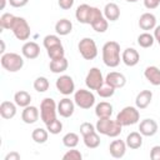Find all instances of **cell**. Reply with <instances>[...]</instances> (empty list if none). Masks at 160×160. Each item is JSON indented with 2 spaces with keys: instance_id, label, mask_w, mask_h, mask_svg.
<instances>
[{
  "instance_id": "1",
  "label": "cell",
  "mask_w": 160,
  "mask_h": 160,
  "mask_svg": "<svg viewBox=\"0 0 160 160\" xmlns=\"http://www.w3.org/2000/svg\"><path fill=\"white\" fill-rule=\"evenodd\" d=\"M102 61L109 68L119 66L121 61L120 56V45L116 41H108L102 46Z\"/></svg>"
},
{
  "instance_id": "2",
  "label": "cell",
  "mask_w": 160,
  "mask_h": 160,
  "mask_svg": "<svg viewBox=\"0 0 160 160\" xmlns=\"http://www.w3.org/2000/svg\"><path fill=\"white\" fill-rule=\"evenodd\" d=\"M95 128H96V131L99 134L109 136V138H118L122 131V125L116 119L111 120L110 118L99 119L96 121Z\"/></svg>"
},
{
  "instance_id": "3",
  "label": "cell",
  "mask_w": 160,
  "mask_h": 160,
  "mask_svg": "<svg viewBox=\"0 0 160 160\" xmlns=\"http://www.w3.org/2000/svg\"><path fill=\"white\" fill-rule=\"evenodd\" d=\"M1 66L9 71V72H16L22 69L24 66V59L21 55L16 52H5L1 55Z\"/></svg>"
},
{
  "instance_id": "4",
  "label": "cell",
  "mask_w": 160,
  "mask_h": 160,
  "mask_svg": "<svg viewBox=\"0 0 160 160\" xmlns=\"http://www.w3.org/2000/svg\"><path fill=\"white\" fill-rule=\"evenodd\" d=\"M56 112H58V105L54 99L51 98H45L41 104H40V118L45 125L50 124L56 119Z\"/></svg>"
},
{
  "instance_id": "5",
  "label": "cell",
  "mask_w": 160,
  "mask_h": 160,
  "mask_svg": "<svg viewBox=\"0 0 160 160\" xmlns=\"http://www.w3.org/2000/svg\"><path fill=\"white\" fill-rule=\"evenodd\" d=\"M116 120L122 126L135 125L140 120V112H139V110H138L136 106H125L116 115Z\"/></svg>"
},
{
  "instance_id": "6",
  "label": "cell",
  "mask_w": 160,
  "mask_h": 160,
  "mask_svg": "<svg viewBox=\"0 0 160 160\" xmlns=\"http://www.w3.org/2000/svg\"><path fill=\"white\" fill-rule=\"evenodd\" d=\"M10 30L12 31L14 36H15L18 40H21V41H26V40L30 38V34H31L30 25H29L28 21H26L24 18H21V16H15L14 22H12Z\"/></svg>"
},
{
  "instance_id": "7",
  "label": "cell",
  "mask_w": 160,
  "mask_h": 160,
  "mask_svg": "<svg viewBox=\"0 0 160 160\" xmlns=\"http://www.w3.org/2000/svg\"><path fill=\"white\" fill-rule=\"evenodd\" d=\"M74 101L75 105L79 106L80 109L88 110L94 106L95 104V95L91 92V90H85V89H79L74 92Z\"/></svg>"
},
{
  "instance_id": "8",
  "label": "cell",
  "mask_w": 160,
  "mask_h": 160,
  "mask_svg": "<svg viewBox=\"0 0 160 160\" xmlns=\"http://www.w3.org/2000/svg\"><path fill=\"white\" fill-rule=\"evenodd\" d=\"M78 49H79L80 55L85 60H92L98 56V46H96V42L91 38L81 39L78 44Z\"/></svg>"
},
{
  "instance_id": "9",
  "label": "cell",
  "mask_w": 160,
  "mask_h": 160,
  "mask_svg": "<svg viewBox=\"0 0 160 160\" xmlns=\"http://www.w3.org/2000/svg\"><path fill=\"white\" fill-rule=\"evenodd\" d=\"M105 82V79L102 78V72L98 68H91L85 78V84L88 89L90 90H98L102 84Z\"/></svg>"
},
{
  "instance_id": "10",
  "label": "cell",
  "mask_w": 160,
  "mask_h": 160,
  "mask_svg": "<svg viewBox=\"0 0 160 160\" xmlns=\"http://www.w3.org/2000/svg\"><path fill=\"white\" fill-rule=\"evenodd\" d=\"M55 86H56L58 91L65 96L75 92V82L70 75H60L56 79Z\"/></svg>"
},
{
  "instance_id": "11",
  "label": "cell",
  "mask_w": 160,
  "mask_h": 160,
  "mask_svg": "<svg viewBox=\"0 0 160 160\" xmlns=\"http://www.w3.org/2000/svg\"><path fill=\"white\" fill-rule=\"evenodd\" d=\"M158 122L154 119H144L139 124V132L142 136H154L158 132Z\"/></svg>"
},
{
  "instance_id": "12",
  "label": "cell",
  "mask_w": 160,
  "mask_h": 160,
  "mask_svg": "<svg viewBox=\"0 0 160 160\" xmlns=\"http://www.w3.org/2000/svg\"><path fill=\"white\" fill-rule=\"evenodd\" d=\"M75 111V101L69 98H64L58 104V114L62 118H70Z\"/></svg>"
},
{
  "instance_id": "13",
  "label": "cell",
  "mask_w": 160,
  "mask_h": 160,
  "mask_svg": "<svg viewBox=\"0 0 160 160\" xmlns=\"http://www.w3.org/2000/svg\"><path fill=\"white\" fill-rule=\"evenodd\" d=\"M121 61L126 66L132 68V66L138 65V62L140 61V55H139L138 50H135L134 48H126L121 54Z\"/></svg>"
},
{
  "instance_id": "14",
  "label": "cell",
  "mask_w": 160,
  "mask_h": 160,
  "mask_svg": "<svg viewBox=\"0 0 160 160\" xmlns=\"http://www.w3.org/2000/svg\"><path fill=\"white\" fill-rule=\"evenodd\" d=\"M105 82L109 84L110 86H112L114 89H121L125 86L126 84V78L124 74L118 72V71H111L106 75L105 78Z\"/></svg>"
},
{
  "instance_id": "15",
  "label": "cell",
  "mask_w": 160,
  "mask_h": 160,
  "mask_svg": "<svg viewBox=\"0 0 160 160\" xmlns=\"http://www.w3.org/2000/svg\"><path fill=\"white\" fill-rule=\"evenodd\" d=\"M21 54L29 60H34L40 55V46L35 41H26L21 48Z\"/></svg>"
},
{
  "instance_id": "16",
  "label": "cell",
  "mask_w": 160,
  "mask_h": 160,
  "mask_svg": "<svg viewBox=\"0 0 160 160\" xmlns=\"http://www.w3.org/2000/svg\"><path fill=\"white\" fill-rule=\"evenodd\" d=\"M39 116H40L39 109L36 106H32V105L24 108V110L21 112V120L25 124H35L39 120Z\"/></svg>"
},
{
  "instance_id": "17",
  "label": "cell",
  "mask_w": 160,
  "mask_h": 160,
  "mask_svg": "<svg viewBox=\"0 0 160 160\" xmlns=\"http://www.w3.org/2000/svg\"><path fill=\"white\" fill-rule=\"evenodd\" d=\"M126 142L122 140H114L109 145V152L115 159H121L126 152Z\"/></svg>"
},
{
  "instance_id": "18",
  "label": "cell",
  "mask_w": 160,
  "mask_h": 160,
  "mask_svg": "<svg viewBox=\"0 0 160 160\" xmlns=\"http://www.w3.org/2000/svg\"><path fill=\"white\" fill-rule=\"evenodd\" d=\"M156 26V16L151 12H144L140 18H139V28L141 30L149 31V30H154Z\"/></svg>"
},
{
  "instance_id": "19",
  "label": "cell",
  "mask_w": 160,
  "mask_h": 160,
  "mask_svg": "<svg viewBox=\"0 0 160 160\" xmlns=\"http://www.w3.org/2000/svg\"><path fill=\"white\" fill-rule=\"evenodd\" d=\"M151 100H152V92L150 90H142L135 98V106L140 110H144L150 105Z\"/></svg>"
},
{
  "instance_id": "20",
  "label": "cell",
  "mask_w": 160,
  "mask_h": 160,
  "mask_svg": "<svg viewBox=\"0 0 160 160\" xmlns=\"http://www.w3.org/2000/svg\"><path fill=\"white\" fill-rule=\"evenodd\" d=\"M144 76L151 85H154V86H159L160 85V69L158 66L150 65V66L145 68Z\"/></svg>"
},
{
  "instance_id": "21",
  "label": "cell",
  "mask_w": 160,
  "mask_h": 160,
  "mask_svg": "<svg viewBox=\"0 0 160 160\" xmlns=\"http://www.w3.org/2000/svg\"><path fill=\"white\" fill-rule=\"evenodd\" d=\"M16 104L11 101H2L0 104V115L5 120H10L16 115Z\"/></svg>"
},
{
  "instance_id": "22",
  "label": "cell",
  "mask_w": 160,
  "mask_h": 160,
  "mask_svg": "<svg viewBox=\"0 0 160 160\" xmlns=\"http://www.w3.org/2000/svg\"><path fill=\"white\" fill-rule=\"evenodd\" d=\"M102 14L108 21H116L120 18V8L115 2H108L104 6Z\"/></svg>"
},
{
  "instance_id": "23",
  "label": "cell",
  "mask_w": 160,
  "mask_h": 160,
  "mask_svg": "<svg viewBox=\"0 0 160 160\" xmlns=\"http://www.w3.org/2000/svg\"><path fill=\"white\" fill-rule=\"evenodd\" d=\"M126 146L132 149V150H138L142 146V135L139 131H132L126 136Z\"/></svg>"
},
{
  "instance_id": "24",
  "label": "cell",
  "mask_w": 160,
  "mask_h": 160,
  "mask_svg": "<svg viewBox=\"0 0 160 160\" xmlns=\"http://www.w3.org/2000/svg\"><path fill=\"white\" fill-rule=\"evenodd\" d=\"M55 31L60 36H66L72 31V22L68 19H60L55 24Z\"/></svg>"
},
{
  "instance_id": "25",
  "label": "cell",
  "mask_w": 160,
  "mask_h": 160,
  "mask_svg": "<svg viewBox=\"0 0 160 160\" xmlns=\"http://www.w3.org/2000/svg\"><path fill=\"white\" fill-rule=\"evenodd\" d=\"M91 6L88 4H81L76 8L75 18L80 24H89V15H90Z\"/></svg>"
},
{
  "instance_id": "26",
  "label": "cell",
  "mask_w": 160,
  "mask_h": 160,
  "mask_svg": "<svg viewBox=\"0 0 160 160\" xmlns=\"http://www.w3.org/2000/svg\"><path fill=\"white\" fill-rule=\"evenodd\" d=\"M95 115L99 119L110 118L112 115V105L106 101H101L95 106Z\"/></svg>"
},
{
  "instance_id": "27",
  "label": "cell",
  "mask_w": 160,
  "mask_h": 160,
  "mask_svg": "<svg viewBox=\"0 0 160 160\" xmlns=\"http://www.w3.org/2000/svg\"><path fill=\"white\" fill-rule=\"evenodd\" d=\"M68 66H69V61H68V59L65 56L61 58V59L51 60L50 64H49L50 71L54 72V74H61V72H64L65 70H68Z\"/></svg>"
},
{
  "instance_id": "28",
  "label": "cell",
  "mask_w": 160,
  "mask_h": 160,
  "mask_svg": "<svg viewBox=\"0 0 160 160\" xmlns=\"http://www.w3.org/2000/svg\"><path fill=\"white\" fill-rule=\"evenodd\" d=\"M14 102L20 108H26L31 102V95L25 90H19L14 95Z\"/></svg>"
},
{
  "instance_id": "29",
  "label": "cell",
  "mask_w": 160,
  "mask_h": 160,
  "mask_svg": "<svg viewBox=\"0 0 160 160\" xmlns=\"http://www.w3.org/2000/svg\"><path fill=\"white\" fill-rule=\"evenodd\" d=\"M31 139L36 142V144H45L49 139V131L48 129H42V128H36L32 130L31 132Z\"/></svg>"
},
{
  "instance_id": "30",
  "label": "cell",
  "mask_w": 160,
  "mask_h": 160,
  "mask_svg": "<svg viewBox=\"0 0 160 160\" xmlns=\"http://www.w3.org/2000/svg\"><path fill=\"white\" fill-rule=\"evenodd\" d=\"M82 140L88 149H96L100 145V136H99L98 131H94V132H90V134L82 136Z\"/></svg>"
},
{
  "instance_id": "31",
  "label": "cell",
  "mask_w": 160,
  "mask_h": 160,
  "mask_svg": "<svg viewBox=\"0 0 160 160\" xmlns=\"http://www.w3.org/2000/svg\"><path fill=\"white\" fill-rule=\"evenodd\" d=\"M154 42H155L154 35L149 34L148 31H145V32H142V34H140V35L138 36V45H139L140 48H144V49L151 48V46L154 45Z\"/></svg>"
},
{
  "instance_id": "32",
  "label": "cell",
  "mask_w": 160,
  "mask_h": 160,
  "mask_svg": "<svg viewBox=\"0 0 160 160\" xmlns=\"http://www.w3.org/2000/svg\"><path fill=\"white\" fill-rule=\"evenodd\" d=\"M79 144V135L75 132H68L62 136V145L71 149Z\"/></svg>"
},
{
  "instance_id": "33",
  "label": "cell",
  "mask_w": 160,
  "mask_h": 160,
  "mask_svg": "<svg viewBox=\"0 0 160 160\" xmlns=\"http://www.w3.org/2000/svg\"><path fill=\"white\" fill-rule=\"evenodd\" d=\"M46 51H48V56H49L51 60L61 59V58H64V56H65V50H64L62 44L56 45V46H52V48L48 49Z\"/></svg>"
},
{
  "instance_id": "34",
  "label": "cell",
  "mask_w": 160,
  "mask_h": 160,
  "mask_svg": "<svg viewBox=\"0 0 160 160\" xmlns=\"http://www.w3.org/2000/svg\"><path fill=\"white\" fill-rule=\"evenodd\" d=\"M49 86H50V82L45 76H38L34 80V89L38 92H45L49 89Z\"/></svg>"
},
{
  "instance_id": "35",
  "label": "cell",
  "mask_w": 160,
  "mask_h": 160,
  "mask_svg": "<svg viewBox=\"0 0 160 160\" xmlns=\"http://www.w3.org/2000/svg\"><path fill=\"white\" fill-rule=\"evenodd\" d=\"M115 90L116 89H114L112 86H110L109 84H106V82H104L98 90H96V92H98V95L100 96V98H104V99H108V98H111L114 94H115Z\"/></svg>"
},
{
  "instance_id": "36",
  "label": "cell",
  "mask_w": 160,
  "mask_h": 160,
  "mask_svg": "<svg viewBox=\"0 0 160 160\" xmlns=\"http://www.w3.org/2000/svg\"><path fill=\"white\" fill-rule=\"evenodd\" d=\"M14 19H15V15H12L10 12H4L0 16V28L5 29V30H10V28L14 22Z\"/></svg>"
},
{
  "instance_id": "37",
  "label": "cell",
  "mask_w": 160,
  "mask_h": 160,
  "mask_svg": "<svg viewBox=\"0 0 160 160\" xmlns=\"http://www.w3.org/2000/svg\"><path fill=\"white\" fill-rule=\"evenodd\" d=\"M91 28L96 31V32H105L109 28V21L105 19V16H101L96 21H94L91 24Z\"/></svg>"
},
{
  "instance_id": "38",
  "label": "cell",
  "mask_w": 160,
  "mask_h": 160,
  "mask_svg": "<svg viewBox=\"0 0 160 160\" xmlns=\"http://www.w3.org/2000/svg\"><path fill=\"white\" fill-rule=\"evenodd\" d=\"M42 44H44V48L48 50L52 46H56V45H60L61 44V40L58 35H46L42 40Z\"/></svg>"
},
{
  "instance_id": "39",
  "label": "cell",
  "mask_w": 160,
  "mask_h": 160,
  "mask_svg": "<svg viewBox=\"0 0 160 160\" xmlns=\"http://www.w3.org/2000/svg\"><path fill=\"white\" fill-rule=\"evenodd\" d=\"M46 129H48V131H49L50 134L58 135V134H60V131L62 130V122H61L60 120L55 119L54 121H51L50 124L46 125Z\"/></svg>"
},
{
  "instance_id": "40",
  "label": "cell",
  "mask_w": 160,
  "mask_h": 160,
  "mask_svg": "<svg viewBox=\"0 0 160 160\" xmlns=\"http://www.w3.org/2000/svg\"><path fill=\"white\" fill-rule=\"evenodd\" d=\"M82 155L79 150H76L75 148H71V150H68L64 155H62V159L64 160H81Z\"/></svg>"
},
{
  "instance_id": "41",
  "label": "cell",
  "mask_w": 160,
  "mask_h": 160,
  "mask_svg": "<svg viewBox=\"0 0 160 160\" xmlns=\"http://www.w3.org/2000/svg\"><path fill=\"white\" fill-rule=\"evenodd\" d=\"M94 131H96V128H95L91 122L85 121V122H82V124L80 125V134H81L82 136H85V135H88V134H90V132H94Z\"/></svg>"
},
{
  "instance_id": "42",
  "label": "cell",
  "mask_w": 160,
  "mask_h": 160,
  "mask_svg": "<svg viewBox=\"0 0 160 160\" xmlns=\"http://www.w3.org/2000/svg\"><path fill=\"white\" fill-rule=\"evenodd\" d=\"M75 0H58V5L62 9V10H70L74 6Z\"/></svg>"
},
{
  "instance_id": "43",
  "label": "cell",
  "mask_w": 160,
  "mask_h": 160,
  "mask_svg": "<svg viewBox=\"0 0 160 160\" xmlns=\"http://www.w3.org/2000/svg\"><path fill=\"white\" fill-rule=\"evenodd\" d=\"M150 159L152 160H160V145H155L150 150Z\"/></svg>"
},
{
  "instance_id": "44",
  "label": "cell",
  "mask_w": 160,
  "mask_h": 160,
  "mask_svg": "<svg viewBox=\"0 0 160 160\" xmlns=\"http://www.w3.org/2000/svg\"><path fill=\"white\" fill-rule=\"evenodd\" d=\"M144 5H145L146 9L152 10V9H156L160 5V0H144Z\"/></svg>"
},
{
  "instance_id": "45",
  "label": "cell",
  "mask_w": 160,
  "mask_h": 160,
  "mask_svg": "<svg viewBox=\"0 0 160 160\" xmlns=\"http://www.w3.org/2000/svg\"><path fill=\"white\" fill-rule=\"evenodd\" d=\"M29 0H9L10 6L12 8H24L25 5H28Z\"/></svg>"
},
{
  "instance_id": "46",
  "label": "cell",
  "mask_w": 160,
  "mask_h": 160,
  "mask_svg": "<svg viewBox=\"0 0 160 160\" xmlns=\"http://www.w3.org/2000/svg\"><path fill=\"white\" fill-rule=\"evenodd\" d=\"M5 160H20V154L16 151H11L5 156Z\"/></svg>"
},
{
  "instance_id": "47",
  "label": "cell",
  "mask_w": 160,
  "mask_h": 160,
  "mask_svg": "<svg viewBox=\"0 0 160 160\" xmlns=\"http://www.w3.org/2000/svg\"><path fill=\"white\" fill-rule=\"evenodd\" d=\"M154 38L155 41H158V44L160 45V25H156L154 29Z\"/></svg>"
},
{
  "instance_id": "48",
  "label": "cell",
  "mask_w": 160,
  "mask_h": 160,
  "mask_svg": "<svg viewBox=\"0 0 160 160\" xmlns=\"http://www.w3.org/2000/svg\"><path fill=\"white\" fill-rule=\"evenodd\" d=\"M1 52H4L5 51V44H4V40H1V50H0Z\"/></svg>"
},
{
  "instance_id": "49",
  "label": "cell",
  "mask_w": 160,
  "mask_h": 160,
  "mask_svg": "<svg viewBox=\"0 0 160 160\" xmlns=\"http://www.w3.org/2000/svg\"><path fill=\"white\" fill-rule=\"evenodd\" d=\"M5 5H6V0H1V10L5 9Z\"/></svg>"
},
{
  "instance_id": "50",
  "label": "cell",
  "mask_w": 160,
  "mask_h": 160,
  "mask_svg": "<svg viewBox=\"0 0 160 160\" xmlns=\"http://www.w3.org/2000/svg\"><path fill=\"white\" fill-rule=\"evenodd\" d=\"M128 2H136V1H139V0H126Z\"/></svg>"
}]
</instances>
